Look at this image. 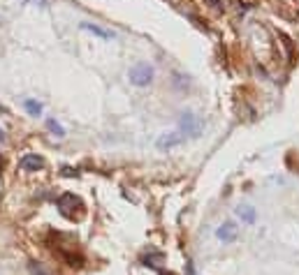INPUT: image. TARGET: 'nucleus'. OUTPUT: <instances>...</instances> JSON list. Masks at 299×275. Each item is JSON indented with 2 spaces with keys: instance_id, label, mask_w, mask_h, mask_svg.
<instances>
[{
  "instance_id": "1",
  "label": "nucleus",
  "mask_w": 299,
  "mask_h": 275,
  "mask_svg": "<svg viewBox=\"0 0 299 275\" xmlns=\"http://www.w3.org/2000/svg\"><path fill=\"white\" fill-rule=\"evenodd\" d=\"M202 130H204V120L202 118H197V116L190 114V111L179 114V132H181L183 136L197 139V136L202 134Z\"/></svg>"
},
{
  "instance_id": "2",
  "label": "nucleus",
  "mask_w": 299,
  "mask_h": 275,
  "mask_svg": "<svg viewBox=\"0 0 299 275\" xmlns=\"http://www.w3.org/2000/svg\"><path fill=\"white\" fill-rule=\"evenodd\" d=\"M128 79H130L132 86H137V88H144L153 81V67L148 63H135V65L128 70Z\"/></svg>"
},
{
  "instance_id": "3",
  "label": "nucleus",
  "mask_w": 299,
  "mask_h": 275,
  "mask_svg": "<svg viewBox=\"0 0 299 275\" xmlns=\"http://www.w3.org/2000/svg\"><path fill=\"white\" fill-rule=\"evenodd\" d=\"M183 141H186V136H183L181 132H165V134L158 136L156 148L158 150H172V148H177V146H181Z\"/></svg>"
},
{
  "instance_id": "4",
  "label": "nucleus",
  "mask_w": 299,
  "mask_h": 275,
  "mask_svg": "<svg viewBox=\"0 0 299 275\" xmlns=\"http://www.w3.org/2000/svg\"><path fill=\"white\" fill-rule=\"evenodd\" d=\"M19 169L21 171H42L44 169V157L37 153H26L19 160Z\"/></svg>"
},
{
  "instance_id": "5",
  "label": "nucleus",
  "mask_w": 299,
  "mask_h": 275,
  "mask_svg": "<svg viewBox=\"0 0 299 275\" xmlns=\"http://www.w3.org/2000/svg\"><path fill=\"white\" fill-rule=\"evenodd\" d=\"M239 236V227L234 222H223V225L216 229V238L223 240V243H234Z\"/></svg>"
},
{
  "instance_id": "6",
  "label": "nucleus",
  "mask_w": 299,
  "mask_h": 275,
  "mask_svg": "<svg viewBox=\"0 0 299 275\" xmlns=\"http://www.w3.org/2000/svg\"><path fill=\"white\" fill-rule=\"evenodd\" d=\"M79 28L86 30V33H91V35H95V37H100V40H114V37H116L114 30H107V28H102V25H97V23H88V21H81Z\"/></svg>"
},
{
  "instance_id": "7",
  "label": "nucleus",
  "mask_w": 299,
  "mask_h": 275,
  "mask_svg": "<svg viewBox=\"0 0 299 275\" xmlns=\"http://www.w3.org/2000/svg\"><path fill=\"white\" fill-rule=\"evenodd\" d=\"M237 217L243 222V225H255L258 213H255L253 206H239V208H237Z\"/></svg>"
},
{
  "instance_id": "8",
  "label": "nucleus",
  "mask_w": 299,
  "mask_h": 275,
  "mask_svg": "<svg viewBox=\"0 0 299 275\" xmlns=\"http://www.w3.org/2000/svg\"><path fill=\"white\" fill-rule=\"evenodd\" d=\"M46 130H49L54 136H58V139H63V136H65V127H63L56 118H46Z\"/></svg>"
},
{
  "instance_id": "9",
  "label": "nucleus",
  "mask_w": 299,
  "mask_h": 275,
  "mask_svg": "<svg viewBox=\"0 0 299 275\" xmlns=\"http://www.w3.org/2000/svg\"><path fill=\"white\" fill-rule=\"evenodd\" d=\"M23 109L28 111L31 116H35V118L42 114V104L37 100H23Z\"/></svg>"
},
{
  "instance_id": "10",
  "label": "nucleus",
  "mask_w": 299,
  "mask_h": 275,
  "mask_svg": "<svg viewBox=\"0 0 299 275\" xmlns=\"http://www.w3.org/2000/svg\"><path fill=\"white\" fill-rule=\"evenodd\" d=\"M28 273L31 275H54L51 270H46L40 261H28Z\"/></svg>"
},
{
  "instance_id": "11",
  "label": "nucleus",
  "mask_w": 299,
  "mask_h": 275,
  "mask_svg": "<svg viewBox=\"0 0 299 275\" xmlns=\"http://www.w3.org/2000/svg\"><path fill=\"white\" fill-rule=\"evenodd\" d=\"M186 275H195V268H193V261H186Z\"/></svg>"
},
{
  "instance_id": "12",
  "label": "nucleus",
  "mask_w": 299,
  "mask_h": 275,
  "mask_svg": "<svg viewBox=\"0 0 299 275\" xmlns=\"http://www.w3.org/2000/svg\"><path fill=\"white\" fill-rule=\"evenodd\" d=\"M3 141H5V132L0 130V144H3Z\"/></svg>"
},
{
  "instance_id": "13",
  "label": "nucleus",
  "mask_w": 299,
  "mask_h": 275,
  "mask_svg": "<svg viewBox=\"0 0 299 275\" xmlns=\"http://www.w3.org/2000/svg\"><path fill=\"white\" fill-rule=\"evenodd\" d=\"M0 169H3V160H0Z\"/></svg>"
}]
</instances>
